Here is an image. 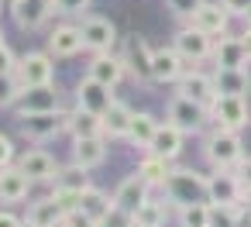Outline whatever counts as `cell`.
Returning <instances> with one entry per match:
<instances>
[{"label":"cell","mask_w":251,"mask_h":227,"mask_svg":"<svg viewBox=\"0 0 251 227\" xmlns=\"http://www.w3.org/2000/svg\"><path fill=\"white\" fill-rule=\"evenodd\" d=\"M124 59L121 55H110V52H93V62H90V73L86 76H93V79H100V83H107V86H117L121 79H124Z\"/></svg>","instance_id":"obj_21"},{"label":"cell","mask_w":251,"mask_h":227,"mask_svg":"<svg viewBox=\"0 0 251 227\" xmlns=\"http://www.w3.org/2000/svg\"><path fill=\"white\" fill-rule=\"evenodd\" d=\"M155 131H158L155 114H134V117H131V127H127V134H124V138H127L134 148H145V151H148V145H151Z\"/></svg>","instance_id":"obj_29"},{"label":"cell","mask_w":251,"mask_h":227,"mask_svg":"<svg viewBox=\"0 0 251 227\" xmlns=\"http://www.w3.org/2000/svg\"><path fill=\"white\" fill-rule=\"evenodd\" d=\"M172 49H176L186 62H203V59H210V52H213V35L200 31L196 25H186V28L176 31Z\"/></svg>","instance_id":"obj_5"},{"label":"cell","mask_w":251,"mask_h":227,"mask_svg":"<svg viewBox=\"0 0 251 227\" xmlns=\"http://www.w3.org/2000/svg\"><path fill=\"white\" fill-rule=\"evenodd\" d=\"M148 200V179L141 176V172H134V176H127L121 186H117V193H114V210L121 213V220H127L131 224V217L138 213V206Z\"/></svg>","instance_id":"obj_6"},{"label":"cell","mask_w":251,"mask_h":227,"mask_svg":"<svg viewBox=\"0 0 251 227\" xmlns=\"http://www.w3.org/2000/svg\"><path fill=\"white\" fill-rule=\"evenodd\" d=\"M203 4V0H165V7H169V14L172 18H179V21H189L193 14H196V7Z\"/></svg>","instance_id":"obj_36"},{"label":"cell","mask_w":251,"mask_h":227,"mask_svg":"<svg viewBox=\"0 0 251 227\" xmlns=\"http://www.w3.org/2000/svg\"><path fill=\"white\" fill-rule=\"evenodd\" d=\"M206 182H210V203H241L244 196V186L234 169H217L213 176H206Z\"/></svg>","instance_id":"obj_15"},{"label":"cell","mask_w":251,"mask_h":227,"mask_svg":"<svg viewBox=\"0 0 251 227\" xmlns=\"http://www.w3.org/2000/svg\"><path fill=\"white\" fill-rule=\"evenodd\" d=\"M83 45L90 49V52H110L114 45H117V28H114V21L110 18H86L83 21Z\"/></svg>","instance_id":"obj_11"},{"label":"cell","mask_w":251,"mask_h":227,"mask_svg":"<svg viewBox=\"0 0 251 227\" xmlns=\"http://www.w3.org/2000/svg\"><path fill=\"white\" fill-rule=\"evenodd\" d=\"M76 103H79L83 110H93V114H100V117H103V110L114 103V86H107V83H100V79L86 76V79L76 86Z\"/></svg>","instance_id":"obj_12"},{"label":"cell","mask_w":251,"mask_h":227,"mask_svg":"<svg viewBox=\"0 0 251 227\" xmlns=\"http://www.w3.org/2000/svg\"><path fill=\"white\" fill-rule=\"evenodd\" d=\"M79 210L86 213L90 224H103V220H110V213H114V196H107V193L86 186V189L79 193Z\"/></svg>","instance_id":"obj_23"},{"label":"cell","mask_w":251,"mask_h":227,"mask_svg":"<svg viewBox=\"0 0 251 227\" xmlns=\"http://www.w3.org/2000/svg\"><path fill=\"white\" fill-rule=\"evenodd\" d=\"M151 55H155V49H148V42L145 38H127V45H124V52H121V59H124V69L134 76V79H151Z\"/></svg>","instance_id":"obj_14"},{"label":"cell","mask_w":251,"mask_h":227,"mask_svg":"<svg viewBox=\"0 0 251 227\" xmlns=\"http://www.w3.org/2000/svg\"><path fill=\"white\" fill-rule=\"evenodd\" d=\"M21 97V83L14 73H0V107H14Z\"/></svg>","instance_id":"obj_35"},{"label":"cell","mask_w":251,"mask_h":227,"mask_svg":"<svg viewBox=\"0 0 251 227\" xmlns=\"http://www.w3.org/2000/svg\"><path fill=\"white\" fill-rule=\"evenodd\" d=\"M52 11H55V0H11V18L25 31L42 28Z\"/></svg>","instance_id":"obj_10"},{"label":"cell","mask_w":251,"mask_h":227,"mask_svg":"<svg viewBox=\"0 0 251 227\" xmlns=\"http://www.w3.org/2000/svg\"><path fill=\"white\" fill-rule=\"evenodd\" d=\"M169 121L182 131V134H200L206 127V103H196L182 93H176L169 100Z\"/></svg>","instance_id":"obj_4"},{"label":"cell","mask_w":251,"mask_h":227,"mask_svg":"<svg viewBox=\"0 0 251 227\" xmlns=\"http://www.w3.org/2000/svg\"><path fill=\"white\" fill-rule=\"evenodd\" d=\"M182 131L172 124V121H165V124H158V131H155V138H151V145H148V151H155V155H162V158H179V151H182Z\"/></svg>","instance_id":"obj_25"},{"label":"cell","mask_w":251,"mask_h":227,"mask_svg":"<svg viewBox=\"0 0 251 227\" xmlns=\"http://www.w3.org/2000/svg\"><path fill=\"white\" fill-rule=\"evenodd\" d=\"M162 189H165L169 203H176V206H186V203H210V182H206V176H200V172H193V169H172Z\"/></svg>","instance_id":"obj_1"},{"label":"cell","mask_w":251,"mask_h":227,"mask_svg":"<svg viewBox=\"0 0 251 227\" xmlns=\"http://www.w3.org/2000/svg\"><path fill=\"white\" fill-rule=\"evenodd\" d=\"M18 121H21V134H25L28 141H49V138H55V134L66 131L69 114H59V110H35V114H25V117H18Z\"/></svg>","instance_id":"obj_3"},{"label":"cell","mask_w":251,"mask_h":227,"mask_svg":"<svg viewBox=\"0 0 251 227\" xmlns=\"http://www.w3.org/2000/svg\"><path fill=\"white\" fill-rule=\"evenodd\" d=\"M0 45H4V31H0Z\"/></svg>","instance_id":"obj_46"},{"label":"cell","mask_w":251,"mask_h":227,"mask_svg":"<svg viewBox=\"0 0 251 227\" xmlns=\"http://www.w3.org/2000/svg\"><path fill=\"white\" fill-rule=\"evenodd\" d=\"M66 131L73 134V138H90V134H103V121H100V114H93V110H76V114H69V124H66Z\"/></svg>","instance_id":"obj_30"},{"label":"cell","mask_w":251,"mask_h":227,"mask_svg":"<svg viewBox=\"0 0 251 227\" xmlns=\"http://www.w3.org/2000/svg\"><path fill=\"white\" fill-rule=\"evenodd\" d=\"M224 7H227L230 14H244V11L251 7V0H224Z\"/></svg>","instance_id":"obj_41"},{"label":"cell","mask_w":251,"mask_h":227,"mask_svg":"<svg viewBox=\"0 0 251 227\" xmlns=\"http://www.w3.org/2000/svg\"><path fill=\"white\" fill-rule=\"evenodd\" d=\"M18 165L28 172V179H31V182H49V179H55V172H59L55 158H52L49 151H42V148H31V151H25Z\"/></svg>","instance_id":"obj_22"},{"label":"cell","mask_w":251,"mask_h":227,"mask_svg":"<svg viewBox=\"0 0 251 227\" xmlns=\"http://www.w3.org/2000/svg\"><path fill=\"white\" fill-rule=\"evenodd\" d=\"M14 76H18L21 90H25V86H38V83H52V76H55L52 52H28L25 59H18Z\"/></svg>","instance_id":"obj_8"},{"label":"cell","mask_w":251,"mask_h":227,"mask_svg":"<svg viewBox=\"0 0 251 227\" xmlns=\"http://www.w3.org/2000/svg\"><path fill=\"white\" fill-rule=\"evenodd\" d=\"M11 158H14V145H11L7 134H0V169L11 165Z\"/></svg>","instance_id":"obj_40"},{"label":"cell","mask_w":251,"mask_h":227,"mask_svg":"<svg viewBox=\"0 0 251 227\" xmlns=\"http://www.w3.org/2000/svg\"><path fill=\"white\" fill-rule=\"evenodd\" d=\"M165 220V206L158 203V200H145L141 206H138V213L131 217V224H138V227H155V224H162Z\"/></svg>","instance_id":"obj_34"},{"label":"cell","mask_w":251,"mask_h":227,"mask_svg":"<svg viewBox=\"0 0 251 227\" xmlns=\"http://www.w3.org/2000/svg\"><path fill=\"white\" fill-rule=\"evenodd\" d=\"M189 25H196L200 31H206V35H224L227 31V25H230V11L224 7V0L220 4H210V0H203V4L196 7V14L189 18Z\"/></svg>","instance_id":"obj_16"},{"label":"cell","mask_w":251,"mask_h":227,"mask_svg":"<svg viewBox=\"0 0 251 227\" xmlns=\"http://www.w3.org/2000/svg\"><path fill=\"white\" fill-rule=\"evenodd\" d=\"M14 224H21L14 213H7V210H0V227H14Z\"/></svg>","instance_id":"obj_42"},{"label":"cell","mask_w":251,"mask_h":227,"mask_svg":"<svg viewBox=\"0 0 251 227\" xmlns=\"http://www.w3.org/2000/svg\"><path fill=\"white\" fill-rule=\"evenodd\" d=\"M59 103H62V93L52 83H38V86H25L14 107H18V117H25L35 110H59Z\"/></svg>","instance_id":"obj_9"},{"label":"cell","mask_w":251,"mask_h":227,"mask_svg":"<svg viewBox=\"0 0 251 227\" xmlns=\"http://www.w3.org/2000/svg\"><path fill=\"white\" fill-rule=\"evenodd\" d=\"M213 86H217V93L248 97V93H251V76H248V66H244V69L217 66V69H213Z\"/></svg>","instance_id":"obj_19"},{"label":"cell","mask_w":251,"mask_h":227,"mask_svg":"<svg viewBox=\"0 0 251 227\" xmlns=\"http://www.w3.org/2000/svg\"><path fill=\"white\" fill-rule=\"evenodd\" d=\"M179 224L182 227H210L213 220H210V203H186V206H179Z\"/></svg>","instance_id":"obj_33"},{"label":"cell","mask_w":251,"mask_h":227,"mask_svg":"<svg viewBox=\"0 0 251 227\" xmlns=\"http://www.w3.org/2000/svg\"><path fill=\"white\" fill-rule=\"evenodd\" d=\"M241 206H244V213H248V220H251V189H244V196H241Z\"/></svg>","instance_id":"obj_44"},{"label":"cell","mask_w":251,"mask_h":227,"mask_svg":"<svg viewBox=\"0 0 251 227\" xmlns=\"http://www.w3.org/2000/svg\"><path fill=\"white\" fill-rule=\"evenodd\" d=\"M79 49H86V45H83V28L59 25V28L49 35V52L59 55V59H69V55H76Z\"/></svg>","instance_id":"obj_24"},{"label":"cell","mask_w":251,"mask_h":227,"mask_svg":"<svg viewBox=\"0 0 251 227\" xmlns=\"http://www.w3.org/2000/svg\"><path fill=\"white\" fill-rule=\"evenodd\" d=\"M14 69H18V55L7 45H0V73H14Z\"/></svg>","instance_id":"obj_39"},{"label":"cell","mask_w":251,"mask_h":227,"mask_svg":"<svg viewBox=\"0 0 251 227\" xmlns=\"http://www.w3.org/2000/svg\"><path fill=\"white\" fill-rule=\"evenodd\" d=\"M31 227H55V224H66V206L49 196V200H35L28 206V217H25Z\"/></svg>","instance_id":"obj_26"},{"label":"cell","mask_w":251,"mask_h":227,"mask_svg":"<svg viewBox=\"0 0 251 227\" xmlns=\"http://www.w3.org/2000/svg\"><path fill=\"white\" fill-rule=\"evenodd\" d=\"M210 114L220 127H230V131H241L251 114H248V97H230V93H217L213 103H210Z\"/></svg>","instance_id":"obj_7"},{"label":"cell","mask_w":251,"mask_h":227,"mask_svg":"<svg viewBox=\"0 0 251 227\" xmlns=\"http://www.w3.org/2000/svg\"><path fill=\"white\" fill-rule=\"evenodd\" d=\"M86 7H90V0H55L59 14H83Z\"/></svg>","instance_id":"obj_37"},{"label":"cell","mask_w":251,"mask_h":227,"mask_svg":"<svg viewBox=\"0 0 251 227\" xmlns=\"http://www.w3.org/2000/svg\"><path fill=\"white\" fill-rule=\"evenodd\" d=\"M145 179H148V186H165V179H169V158H162V155H155V151H148V158L141 162V169H138Z\"/></svg>","instance_id":"obj_32"},{"label":"cell","mask_w":251,"mask_h":227,"mask_svg":"<svg viewBox=\"0 0 251 227\" xmlns=\"http://www.w3.org/2000/svg\"><path fill=\"white\" fill-rule=\"evenodd\" d=\"M241 38H244V52H248V62H251V25L244 28V35H241Z\"/></svg>","instance_id":"obj_43"},{"label":"cell","mask_w":251,"mask_h":227,"mask_svg":"<svg viewBox=\"0 0 251 227\" xmlns=\"http://www.w3.org/2000/svg\"><path fill=\"white\" fill-rule=\"evenodd\" d=\"M86 186H90V169L79 165V162H73V165H66V169L55 172V189H76V193H83Z\"/></svg>","instance_id":"obj_31"},{"label":"cell","mask_w":251,"mask_h":227,"mask_svg":"<svg viewBox=\"0 0 251 227\" xmlns=\"http://www.w3.org/2000/svg\"><path fill=\"white\" fill-rule=\"evenodd\" d=\"M234 172H237L241 186H244V189H251V155H241V162L234 165Z\"/></svg>","instance_id":"obj_38"},{"label":"cell","mask_w":251,"mask_h":227,"mask_svg":"<svg viewBox=\"0 0 251 227\" xmlns=\"http://www.w3.org/2000/svg\"><path fill=\"white\" fill-rule=\"evenodd\" d=\"M131 117H134L131 107H124V103L114 100V103L103 110V117H100V121H103V134H107V138H124L127 127H131Z\"/></svg>","instance_id":"obj_28"},{"label":"cell","mask_w":251,"mask_h":227,"mask_svg":"<svg viewBox=\"0 0 251 227\" xmlns=\"http://www.w3.org/2000/svg\"><path fill=\"white\" fill-rule=\"evenodd\" d=\"M176 86H179V93L182 97H189V100H196V103H213V97H217V86H213V76H203V73H182L179 79H176Z\"/></svg>","instance_id":"obj_20"},{"label":"cell","mask_w":251,"mask_h":227,"mask_svg":"<svg viewBox=\"0 0 251 227\" xmlns=\"http://www.w3.org/2000/svg\"><path fill=\"white\" fill-rule=\"evenodd\" d=\"M203 155H206V162H210L213 169H234V165L241 162V155H244L237 131L217 124V127L206 134V141H203Z\"/></svg>","instance_id":"obj_2"},{"label":"cell","mask_w":251,"mask_h":227,"mask_svg":"<svg viewBox=\"0 0 251 227\" xmlns=\"http://www.w3.org/2000/svg\"><path fill=\"white\" fill-rule=\"evenodd\" d=\"M186 59L176 52V49H155V55H151V79H158V83H176L182 73H186Z\"/></svg>","instance_id":"obj_18"},{"label":"cell","mask_w":251,"mask_h":227,"mask_svg":"<svg viewBox=\"0 0 251 227\" xmlns=\"http://www.w3.org/2000/svg\"><path fill=\"white\" fill-rule=\"evenodd\" d=\"M107 158V145H103V134H90V138H76L73 145V162L86 165V169H97L100 162Z\"/></svg>","instance_id":"obj_27"},{"label":"cell","mask_w":251,"mask_h":227,"mask_svg":"<svg viewBox=\"0 0 251 227\" xmlns=\"http://www.w3.org/2000/svg\"><path fill=\"white\" fill-rule=\"evenodd\" d=\"M31 189V179L21 165H4L0 169V203H21Z\"/></svg>","instance_id":"obj_17"},{"label":"cell","mask_w":251,"mask_h":227,"mask_svg":"<svg viewBox=\"0 0 251 227\" xmlns=\"http://www.w3.org/2000/svg\"><path fill=\"white\" fill-rule=\"evenodd\" d=\"M210 59H213L217 66H230V69H244V66H251V62H248V52H244V38H241V35H227V31L217 35Z\"/></svg>","instance_id":"obj_13"},{"label":"cell","mask_w":251,"mask_h":227,"mask_svg":"<svg viewBox=\"0 0 251 227\" xmlns=\"http://www.w3.org/2000/svg\"><path fill=\"white\" fill-rule=\"evenodd\" d=\"M241 18H244V25H251V7H248V11H244Z\"/></svg>","instance_id":"obj_45"}]
</instances>
